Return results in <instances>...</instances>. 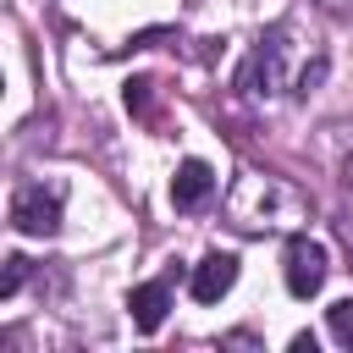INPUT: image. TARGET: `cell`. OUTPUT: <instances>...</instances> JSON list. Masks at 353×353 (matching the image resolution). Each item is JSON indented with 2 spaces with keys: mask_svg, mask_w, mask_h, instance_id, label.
Segmentation results:
<instances>
[{
  "mask_svg": "<svg viewBox=\"0 0 353 353\" xmlns=\"http://www.w3.org/2000/svg\"><path fill=\"white\" fill-rule=\"evenodd\" d=\"M127 314H132V325H138L143 336H154V331L165 325V314H171V276L132 287V292H127Z\"/></svg>",
  "mask_w": 353,
  "mask_h": 353,
  "instance_id": "5b68a950",
  "label": "cell"
},
{
  "mask_svg": "<svg viewBox=\"0 0 353 353\" xmlns=\"http://www.w3.org/2000/svg\"><path fill=\"white\" fill-rule=\"evenodd\" d=\"M325 72H331V61H325V55L314 50V61H303V72H298V83H292V94H303V99H309V94H314L320 83H325Z\"/></svg>",
  "mask_w": 353,
  "mask_h": 353,
  "instance_id": "30bf717a",
  "label": "cell"
},
{
  "mask_svg": "<svg viewBox=\"0 0 353 353\" xmlns=\"http://www.w3.org/2000/svg\"><path fill=\"white\" fill-rule=\"evenodd\" d=\"M210 199H215V171H210V160H182L176 176H171V204H176V210H204Z\"/></svg>",
  "mask_w": 353,
  "mask_h": 353,
  "instance_id": "8992f818",
  "label": "cell"
},
{
  "mask_svg": "<svg viewBox=\"0 0 353 353\" xmlns=\"http://www.w3.org/2000/svg\"><path fill=\"white\" fill-rule=\"evenodd\" d=\"M127 110L143 116V121H154V77H132L127 83Z\"/></svg>",
  "mask_w": 353,
  "mask_h": 353,
  "instance_id": "ba28073f",
  "label": "cell"
},
{
  "mask_svg": "<svg viewBox=\"0 0 353 353\" xmlns=\"http://www.w3.org/2000/svg\"><path fill=\"white\" fill-rule=\"evenodd\" d=\"M22 276H28V259H22V254H6V276H0V298H17V287H22Z\"/></svg>",
  "mask_w": 353,
  "mask_h": 353,
  "instance_id": "8fae6325",
  "label": "cell"
},
{
  "mask_svg": "<svg viewBox=\"0 0 353 353\" xmlns=\"http://www.w3.org/2000/svg\"><path fill=\"white\" fill-rule=\"evenodd\" d=\"M342 243H347V254H353V199H347V215H342Z\"/></svg>",
  "mask_w": 353,
  "mask_h": 353,
  "instance_id": "4fadbf2b",
  "label": "cell"
},
{
  "mask_svg": "<svg viewBox=\"0 0 353 353\" xmlns=\"http://www.w3.org/2000/svg\"><path fill=\"white\" fill-rule=\"evenodd\" d=\"M287 39H292V22H276L254 39L248 61L237 66V94L243 99H276L287 88Z\"/></svg>",
  "mask_w": 353,
  "mask_h": 353,
  "instance_id": "7a4b0ae2",
  "label": "cell"
},
{
  "mask_svg": "<svg viewBox=\"0 0 353 353\" xmlns=\"http://www.w3.org/2000/svg\"><path fill=\"white\" fill-rule=\"evenodd\" d=\"M320 11H331V17H342V22H353V0H314Z\"/></svg>",
  "mask_w": 353,
  "mask_h": 353,
  "instance_id": "7c38bea8",
  "label": "cell"
},
{
  "mask_svg": "<svg viewBox=\"0 0 353 353\" xmlns=\"http://www.w3.org/2000/svg\"><path fill=\"white\" fill-rule=\"evenodd\" d=\"M232 281H237V259L232 254H204L199 265H193V298L199 303H221L226 292H232Z\"/></svg>",
  "mask_w": 353,
  "mask_h": 353,
  "instance_id": "52a82bcc",
  "label": "cell"
},
{
  "mask_svg": "<svg viewBox=\"0 0 353 353\" xmlns=\"http://www.w3.org/2000/svg\"><path fill=\"white\" fill-rule=\"evenodd\" d=\"M11 226L22 237H55L61 232V193L44 182H22L11 193Z\"/></svg>",
  "mask_w": 353,
  "mask_h": 353,
  "instance_id": "3957f363",
  "label": "cell"
},
{
  "mask_svg": "<svg viewBox=\"0 0 353 353\" xmlns=\"http://www.w3.org/2000/svg\"><path fill=\"white\" fill-rule=\"evenodd\" d=\"M281 259H287L281 270H287V292H292V298H314V292L325 287V270H331V259H325V248H320L309 232H292Z\"/></svg>",
  "mask_w": 353,
  "mask_h": 353,
  "instance_id": "277c9868",
  "label": "cell"
},
{
  "mask_svg": "<svg viewBox=\"0 0 353 353\" xmlns=\"http://www.w3.org/2000/svg\"><path fill=\"white\" fill-rule=\"evenodd\" d=\"M309 193L276 171H237L232 193H226V215L243 232H292L309 221Z\"/></svg>",
  "mask_w": 353,
  "mask_h": 353,
  "instance_id": "6da1fadb",
  "label": "cell"
},
{
  "mask_svg": "<svg viewBox=\"0 0 353 353\" xmlns=\"http://www.w3.org/2000/svg\"><path fill=\"white\" fill-rule=\"evenodd\" d=\"M325 325H331V336H336L342 347H353V298H336V303L325 309Z\"/></svg>",
  "mask_w": 353,
  "mask_h": 353,
  "instance_id": "9c48e42d",
  "label": "cell"
}]
</instances>
